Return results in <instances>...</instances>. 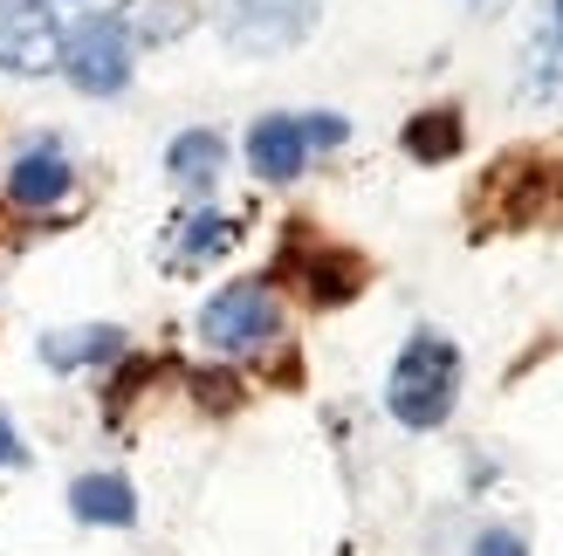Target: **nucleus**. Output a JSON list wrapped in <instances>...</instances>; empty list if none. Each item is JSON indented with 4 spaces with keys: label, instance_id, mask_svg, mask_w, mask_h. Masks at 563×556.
I'll list each match as a JSON object with an SVG mask.
<instances>
[{
    "label": "nucleus",
    "instance_id": "obj_12",
    "mask_svg": "<svg viewBox=\"0 0 563 556\" xmlns=\"http://www.w3.org/2000/svg\"><path fill=\"white\" fill-rule=\"evenodd\" d=\"M461 110H419V118L406 124V152L419 165H440V158H454L461 152Z\"/></svg>",
    "mask_w": 563,
    "mask_h": 556
},
{
    "label": "nucleus",
    "instance_id": "obj_11",
    "mask_svg": "<svg viewBox=\"0 0 563 556\" xmlns=\"http://www.w3.org/2000/svg\"><path fill=\"white\" fill-rule=\"evenodd\" d=\"M220 165H228L220 131H179L173 152H165V173H173V186H186V192H207L220 179Z\"/></svg>",
    "mask_w": 563,
    "mask_h": 556
},
{
    "label": "nucleus",
    "instance_id": "obj_1",
    "mask_svg": "<svg viewBox=\"0 0 563 556\" xmlns=\"http://www.w3.org/2000/svg\"><path fill=\"white\" fill-rule=\"evenodd\" d=\"M461 399V351L440 337V330H419V337L399 351V365L385 378V405L391 420L412 426V433H433L446 426V412Z\"/></svg>",
    "mask_w": 563,
    "mask_h": 556
},
{
    "label": "nucleus",
    "instance_id": "obj_13",
    "mask_svg": "<svg viewBox=\"0 0 563 556\" xmlns=\"http://www.w3.org/2000/svg\"><path fill=\"white\" fill-rule=\"evenodd\" d=\"M192 0H131V14H124V35L137 42H179L186 27H192Z\"/></svg>",
    "mask_w": 563,
    "mask_h": 556
},
{
    "label": "nucleus",
    "instance_id": "obj_8",
    "mask_svg": "<svg viewBox=\"0 0 563 556\" xmlns=\"http://www.w3.org/2000/svg\"><path fill=\"white\" fill-rule=\"evenodd\" d=\"M69 515L90 522V530H131L137 522V488L124 475H82L69 488Z\"/></svg>",
    "mask_w": 563,
    "mask_h": 556
},
{
    "label": "nucleus",
    "instance_id": "obj_7",
    "mask_svg": "<svg viewBox=\"0 0 563 556\" xmlns=\"http://www.w3.org/2000/svg\"><path fill=\"white\" fill-rule=\"evenodd\" d=\"M309 152H317V145H309L302 118H282V110L247 131V165H255L262 179H275V186H282V179H296L302 165H309Z\"/></svg>",
    "mask_w": 563,
    "mask_h": 556
},
{
    "label": "nucleus",
    "instance_id": "obj_16",
    "mask_svg": "<svg viewBox=\"0 0 563 556\" xmlns=\"http://www.w3.org/2000/svg\"><path fill=\"white\" fill-rule=\"evenodd\" d=\"M27 460V447H21V433H14V420L0 412V467H21Z\"/></svg>",
    "mask_w": 563,
    "mask_h": 556
},
{
    "label": "nucleus",
    "instance_id": "obj_3",
    "mask_svg": "<svg viewBox=\"0 0 563 556\" xmlns=\"http://www.w3.org/2000/svg\"><path fill=\"white\" fill-rule=\"evenodd\" d=\"M63 76L82 97H118L131 82V35L118 14H82L63 35Z\"/></svg>",
    "mask_w": 563,
    "mask_h": 556
},
{
    "label": "nucleus",
    "instance_id": "obj_14",
    "mask_svg": "<svg viewBox=\"0 0 563 556\" xmlns=\"http://www.w3.org/2000/svg\"><path fill=\"white\" fill-rule=\"evenodd\" d=\"M234 241H241V227L228 213H213V207L179 220V262H213V255H228Z\"/></svg>",
    "mask_w": 563,
    "mask_h": 556
},
{
    "label": "nucleus",
    "instance_id": "obj_2",
    "mask_svg": "<svg viewBox=\"0 0 563 556\" xmlns=\"http://www.w3.org/2000/svg\"><path fill=\"white\" fill-rule=\"evenodd\" d=\"M275 330H282V310L268 282H228L200 310V344L220 357H255L275 344Z\"/></svg>",
    "mask_w": 563,
    "mask_h": 556
},
{
    "label": "nucleus",
    "instance_id": "obj_17",
    "mask_svg": "<svg viewBox=\"0 0 563 556\" xmlns=\"http://www.w3.org/2000/svg\"><path fill=\"white\" fill-rule=\"evenodd\" d=\"M556 42H563V0H556Z\"/></svg>",
    "mask_w": 563,
    "mask_h": 556
},
{
    "label": "nucleus",
    "instance_id": "obj_4",
    "mask_svg": "<svg viewBox=\"0 0 563 556\" xmlns=\"http://www.w3.org/2000/svg\"><path fill=\"white\" fill-rule=\"evenodd\" d=\"M55 63H63V21L48 0H0V69L48 76Z\"/></svg>",
    "mask_w": 563,
    "mask_h": 556
},
{
    "label": "nucleus",
    "instance_id": "obj_6",
    "mask_svg": "<svg viewBox=\"0 0 563 556\" xmlns=\"http://www.w3.org/2000/svg\"><path fill=\"white\" fill-rule=\"evenodd\" d=\"M76 192V165L69 152L55 145V137H35V145H21L14 165H8V200L27 207V213H42V207H63Z\"/></svg>",
    "mask_w": 563,
    "mask_h": 556
},
{
    "label": "nucleus",
    "instance_id": "obj_10",
    "mask_svg": "<svg viewBox=\"0 0 563 556\" xmlns=\"http://www.w3.org/2000/svg\"><path fill=\"white\" fill-rule=\"evenodd\" d=\"M110 357H124V330L118 323H82V330H48L42 337V365H55V371L110 365Z\"/></svg>",
    "mask_w": 563,
    "mask_h": 556
},
{
    "label": "nucleus",
    "instance_id": "obj_5",
    "mask_svg": "<svg viewBox=\"0 0 563 556\" xmlns=\"http://www.w3.org/2000/svg\"><path fill=\"white\" fill-rule=\"evenodd\" d=\"M323 0H228V42L247 55H282L317 27Z\"/></svg>",
    "mask_w": 563,
    "mask_h": 556
},
{
    "label": "nucleus",
    "instance_id": "obj_9",
    "mask_svg": "<svg viewBox=\"0 0 563 556\" xmlns=\"http://www.w3.org/2000/svg\"><path fill=\"white\" fill-rule=\"evenodd\" d=\"M296 268H302L309 302H351L364 289V262L351 247H296Z\"/></svg>",
    "mask_w": 563,
    "mask_h": 556
},
{
    "label": "nucleus",
    "instance_id": "obj_15",
    "mask_svg": "<svg viewBox=\"0 0 563 556\" xmlns=\"http://www.w3.org/2000/svg\"><path fill=\"white\" fill-rule=\"evenodd\" d=\"M467 556H529V549H522V536H516V530H482Z\"/></svg>",
    "mask_w": 563,
    "mask_h": 556
}]
</instances>
